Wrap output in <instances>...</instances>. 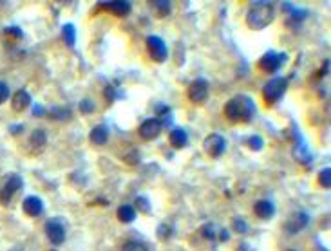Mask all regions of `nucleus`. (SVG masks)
Returning <instances> with one entry per match:
<instances>
[{
	"label": "nucleus",
	"mask_w": 331,
	"mask_h": 251,
	"mask_svg": "<svg viewBox=\"0 0 331 251\" xmlns=\"http://www.w3.org/2000/svg\"><path fill=\"white\" fill-rule=\"evenodd\" d=\"M11 105H13V110H17V112H22V110H26V108L31 105V96H29L28 90H17L13 96V99H11Z\"/></svg>",
	"instance_id": "4468645a"
},
{
	"label": "nucleus",
	"mask_w": 331,
	"mask_h": 251,
	"mask_svg": "<svg viewBox=\"0 0 331 251\" xmlns=\"http://www.w3.org/2000/svg\"><path fill=\"white\" fill-rule=\"evenodd\" d=\"M318 184L322 188H329L331 186V168H324L318 174Z\"/></svg>",
	"instance_id": "a878e982"
},
{
	"label": "nucleus",
	"mask_w": 331,
	"mask_h": 251,
	"mask_svg": "<svg viewBox=\"0 0 331 251\" xmlns=\"http://www.w3.org/2000/svg\"><path fill=\"white\" fill-rule=\"evenodd\" d=\"M101 8H105L107 11H111L116 17H127L131 13L132 4L127 0H122V2H107V4H101Z\"/></svg>",
	"instance_id": "2eb2a0df"
},
{
	"label": "nucleus",
	"mask_w": 331,
	"mask_h": 251,
	"mask_svg": "<svg viewBox=\"0 0 331 251\" xmlns=\"http://www.w3.org/2000/svg\"><path fill=\"white\" fill-rule=\"evenodd\" d=\"M203 147L210 157H221L225 154V150H227V141L219 134H210L208 138L204 139Z\"/></svg>",
	"instance_id": "6e6552de"
},
{
	"label": "nucleus",
	"mask_w": 331,
	"mask_h": 251,
	"mask_svg": "<svg viewBox=\"0 0 331 251\" xmlns=\"http://www.w3.org/2000/svg\"><path fill=\"white\" fill-rule=\"evenodd\" d=\"M168 139H170V145L174 148H185L188 145V134L185 129H174Z\"/></svg>",
	"instance_id": "f3484780"
},
{
	"label": "nucleus",
	"mask_w": 331,
	"mask_h": 251,
	"mask_svg": "<svg viewBox=\"0 0 331 251\" xmlns=\"http://www.w3.org/2000/svg\"><path fill=\"white\" fill-rule=\"evenodd\" d=\"M29 143H31L33 150H37V152H40L42 148L46 147L47 143V136L44 130H35L31 134V138H29Z\"/></svg>",
	"instance_id": "aec40b11"
},
{
	"label": "nucleus",
	"mask_w": 331,
	"mask_h": 251,
	"mask_svg": "<svg viewBox=\"0 0 331 251\" xmlns=\"http://www.w3.org/2000/svg\"><path fill=\"white\" fill-rule=\"evenodd\" d=\"M22 208L29 217H38L44 211V201L37 195H29V197L24 199Z\"/></svg>",
	"instance_id": "ddd939ff"
},
{
	"label": "nucleus",
	"mask_w": 331,
	"mask_h": 251,
	"mask_svg": "<svg viewBox=\"0 0 331 251\" xmlns=\"http://www.w3.org/2000/svg\"><path fill=\"white\" fill-rule=\"evenodd\" d=\"M46 235L51 240V244L60 246L65 240V226L60 220H49V222H46Z\"/></svg>",
	"instance_id": "9d476101"
},
{
	"label": "nucleus",
	"mask_w": 331,
	"mask_h": 251,
	"mask_svg": "<svg viewBox=\"0 0 331 251\" xmlns=\"http://www.w3.org/2000/svg\"><path fill=\"white\" fill-rule=\"evenodd\" d=\"M49 116L53 117V119H58V121H65V119H71V110L65 107H53Z\"/></svg>",
	"instance_id": "5701e85b"
},
{
	"label": "nucleus",
	"mask_w": 331,
	"mask_h": 251,
	"mask_svg": "<svg viewBox=\"0 0 331 251\" xmlns=\"http://www.w3.org/2000/svg\"><path fill=\"white\" fill-rule=\"evenodd\" d=\"M33 116H38V117L46 116V108L42 107L40 103H37L35 107H33Z\"/></svg>",
	"instance_id": "f704fd0d"
},
{
	"label": "nucleus",
	"mask_w": 331,
	"mask_h": 251,
	"mask_svg": "<svg viewBox=\"0 0 331 251\" xmlns=\"http://www.w3.org/2000/svg\"><path fill=\"white\" fill-rule=\"evenodd\" d=\"M145 42H147V51H149L150 58L158 63L167 62L168 49H167V44L163 42V38H159V36H156V35H150V36H147Z\"/></svg>",
	"instance_id": "20e7f679"
},
{
	"label": "nucleus",
	"mask_w": 331,
	"mask_h": 251,
	"mask_svg": "<svg viewBox=\"0 0 331 251\" xmlns=\"http://www.w3.org/2000/svg\"><path fill=\"white\" fill-rule=\"evenodd\" d=\"M62 38L69 47H74V42H76V29H74L73 24H65L62 27Z\"/></svg>",
	"instance_id": "412c9836"
},
{
	"label": "nucleus",
	"mask_w": 331,
	"mask_h": 251,
	"mask_svg": "<svg viewBox=\"0 0 331 251\" xmlns=\"http://www.w3.org/2000/svg\"><path fill=\"white\" fill-rule=\"evenodd\" d=\"M170 235H172V229H170V226H167V224H159L158 226V237L159 238L167 240Z\"/></svg>",
	"instance_id": "c85d7f7f"
},
{
	"label": "nucleus",
	"mask_w": 331,
	"mask_h": 251,
	"mask_svg": "<svg viewBox=\"0 0 331 251\" xmlns=\"http://www.w3.org/2000/svg\"><path fill=\"white\" fill-rule=\"evenodd\" d=\"M116 215H118V220L120 222H123V224H129V222H132V220L136 219V210L131 206V204H122V206L118 208V211H116Z\"/></svg>",
	"instance_id": "a211bd4d"
},
{
	"label": "nucleus",
	"mask_w": 331,
	"mask_h": 251,
	"mask_svg": "<svg viewBox=\"0 0 331 251\" xmlns=\"http://www.w3.org/2000/svg\"><path fill=\"white\" fill-rule=\"evenodd\" d=\"M254 211L259 219L268 220L275 215V204H273L272 201H268V199H259L254 204Z\"/></svg>",
	"instance_id": "f8f14e48"
},
{
	"label": "nucleus",
	"mask_w": 331,
	"mask_h": 251,
	"mask_svg": "<svg viewBox=\"0 0 331 251\" xmlns=\"http://www.w3.org/2000/svg\"><path fill=\"white\" fill-rule=\"evenodd\" d=\"M286 62L284 53H275V51H268L263 58L259 60V69L264 72H275L281 69V65Z\"/></svg>",
	"instance_id": "423d86ee"
},
{
	"label": "nucleus",
	"mask_w": 331,
	"mask_h": 251,
	"mask_svg": "<svg viewBox=\"0 0 331 251\" xmlns=\"http://www.w3.org/2000/svg\"><path fill=\"white\" fill-rule=\"evenodd\" d=\"M203 237L208 238V240H213V238H215V226L213 224H204L203 226Z\"/></svg>",
	"instance_id": "7c9ffc66"
},
{
	"label": "nucleus",
	"mask_w": 331,
	"mask_h": 251,
	"mask_svg": "<svg viewBox=\"0 0 331 251\" xmlns=\"http://www.w3.org/2000/svg\"><path fill=\"white\" fill-rule=\"evenodd\" d=\"M8 98H10V87H8V83L0 81V105L8 101Z\"/></svg>",
	"instance_id": "2f4dec72"
},
{
	"label": "nucleus",
	"mask_w": 331,
	"mask_h": 251,
	"mask_svg": "<svg viewBox=\"0 0 331 251\" xmlns=\"http://www.w3.org/2000/svg\"><path fill=\"white\" fill-rule=\"evenodd\" d=\"M24 130V125H13L11 127V134H19Z\"/></svg>",
	"instance_id": "c9c22d12"
},
{
	"label": "nucleus",
	"mask_w": 331,
	"mask_h": 251,
	"mask_svg": "<svg viewBox=\"0 0 331 251\" xmlns=\"http://www.w3.org/2000/svg\"><path fill=\"white\" fill-rule=\"evenodd\" d=\"M89 138H91V143L101 147V145H105L107 141H109V127H105V125L94 127V129L91 130Z\"/></svg>",
	"instance_id": "dca6fc26"
},
{
	"label": "nucleus",
	"mask_w": 331,
	"mask_h": 251,
	"mask_svg": "<svg viewBox=\"0 0 331 251\" xmlns=\"http://www.w3.org/2000/svg\"><path fill=\"white\" fill-rule=\"evenodd\" d=\"M136 206H138V211H143V213H149V210H150V204L145 197H136Z\"/></svg>",
	"instance_id": "c756f323"
},
{
	"label": "nucleus",
	"mask_w": 331,
	"mask_h": 251,
	"mask_svg": "<svg viewBox=\"0 0 331 251\" xmlns=\"http://www.w3.org/2000/svg\"><path fill=\"white\" fill-rule=\"evenodd\" d=\"M219 237H221V240H228V238H230V235H228V231H225V229H223Z\"/></svg>",
	"instance_id": "e433bc0d"
},
{
	"label": "nucleus",
	"mask_w": 331,
	"mask_h": 251,
	"mask_svg": "<svg viewBox=\"0 0 331 251\" xmlns=\"http://www.w3.org/2000/svg\"><path fill=\"white\" fill-rule=\"evenodd\" d=\"M78 107H80V112H82V114H91V112H94V108H96L94 103H92V101H91L89 98L82 99Z\"/></svg>",
	"instance_id": "cd10ccee"
},
{
	"label": "nucleus",
	"mask_w": 331,
	"mask_h": 251,
	"mask_svg": "<svg viewBox=\"0 0 331 251\" xmlns=\"http://www.w3.org/2000/svg\"><path fill=\"white\" fill-rule=\"evenodd\" d=\"M122 251H149L145 242H140V240H127L123 244Z\"/></svg>",
	"instance_id": "b1692460"
},
{
	"label": "nucleus",
	"mask_w": 331,
	"mask_h": 251,
	"mask_svg": "<svg viewBox=\"0 0 331 251\" xmlns=\"http://www.w3.org/2000/svg\"><path fill=\"white\" fill-rule=\"evenodd\" d=\"M156 112L159 114V116H168L170 114V107H167V105H163V103H159V105H156Z\"/></svg>",
	"instance_id": "72a5a7b5"
},
{
	"label": "nucleus",
	"mask_w": 331,
	"mask_h": 251,
	"mask_svg": "<svg viewBox=\"0 0 331 251\" xmlns=\"http://www.w3.org/2000/svg\"><path fill=\"white\" fill-rule=\"evenodd\" d=\"M161 129H163V123L159 121V119H156V117H149V119H145V121L140 125L138 134H140L141 139L150 141V139H156L161 134Z\"/></svg>",
	"instance_id": "1a4fd4ad"
},
{
	"label": "nucleus",
	"mask_w": 331,
	"mask_h": 251,
	"mask_svg": "<svg viewBox=\"0 0 331 251\" xmlns=\"http://www.w3.org/2000/svg\"><path fill=\"white\" fill-rule=\"evenodd\" d=\"M286 89H288V80L282 76H277V78H272V80L268 81L266 85L263 89V98H264V103L266 105H275L279 99L284 96Z\"/></svg>",
	"instance_id": "7ed1b4c3"
},
{
	"label": "nucleus",
	"mask_w": 331,
	"mask_h": 251,
	"mask_svg": "<svg viewBox=\"0 0 331 251\" xmlns=\"http://www.w3.org/2000/svg\"><path fill=\"white\" fill-rule=\"evenodd\" d=\"M22 186H24V179L19 174L10 175L8 181L4 183V186L0 188V202H2V204H8V202L11 201V197H13L15 193L19 192Z\"/></svg>",
	"instance_id": "0eeeda50"
},
{
	"label": "nucleus",
	"mask_w": 331,
	"mask_h": 251,
	"mask_svg": "<svg viewBox=\"0 0 331 251\" xmlns=\"http://www.w3.org/2000/svg\"><path fill=\"white\" fill-rule=\"evenodd\" d=\"M4 35L6 36H15V38H22V31H20L17 26H11V27H6L4 29Z\"/></svg>",
	"instance_id": "473e14b6"
},
{
	"label": "nucleus",
	"mask_w": 331,
	"mask_h": 251,
	"mask_svg": "<svg viewBox=\"0 0 331 251\" xmlns=\"http://www.w3.org/2000/svg\"><path fill=\"white\" fill-rule=\"evenodd\" d=\"M208 98V81L204 78L194 80L188 87V99L195 105H203Z\"/></svg>",
	"instance_id": "39448f33"
},
{
	"label": "nucleus",
	"mask_w": 331,
	"mask_h": 251,
	"mask_svg": "<svg viewBox=\"0 0 331 251\" xmlns=\"http://www.w3.org/2000/svg\"><path fill=\"white\" fill-rule=\"evenodd\" d=\"M152 8L156 9V15H158V17H167V15H170L172 4L167 2V0H156V2H152Z\"/></svg>",
	"instance_id": "4be33fe9"
},
{
	"label": "nucleus",
	"mask_w": 331,
	"mask_h": 251,
	"mask_svg": "<svg viewBox=\"0 0 331 251\" xmlns=\"http://www.w3.org/2000/svg\"><path fill=\"white\" fill-rule=\"evenodd\" d=\"M309 224V215L306 211H295L291 213L288 222H286V229H288V233H299L300 229H304L306 226Z\"/></svg>",
	"instance_id": "9b49d317"
},
{
	"label": "nucleus",
	"mask_w": 331,
	"mask_h": 251,
	"mask_svg": "<svg viewBox=\"0 0 331 251\" xmlns=\"http://www.w3.org/2000/svg\"><path fill=\"white\" fill-rule=\"evenodd\" d=\"M225 116L232 123H250L255 116L254 99L246 94H237L225 105Z\"/></svg>",
	"instance_id": "f257e3e1"
},
{
	"label": "nucleus",
	"mask_w": 331,
	"mask_h": 251,
	"mask_svg": "<svg viewBox=\"0 0 331 251\" xmlns=\"http://www.w3.org/2000/svg\"><path fill=\"white\" fill-rule=\"evenodd\" d=\"M246 145H248L250 150L259 152V150H263V147H264V139L261 138V136H252V138L246 139Z\"/></svg>",
	"instance_id": "393cba45"
},
{
	"label": "nucleus",
	"mask_w": 331,
	"mask_h": 251,
	"mask_svg": "<svg viewBox=\"0 0 331 251\" xmlns=\"http://www.w3.org/2000/svg\"><path fill=\"white\" fill-rule=\"evenodd\" d=\"M295 159L300 161L302 165H309L313 161V156L308 150V147H306V143H297V147H295Z\"/></svg>",
	"instance_id": "6ab92c4d"
},
{
	"label": "nucleus",
	"mask_w": 331,
	"mask_h": 251,
	"mask_svg": "<svg viewBox=\"0 0 331 251\" xmlns=\"http://www.w3.org/2000/svg\"><path fill=\"white\" fill-rule=\"evenodd\" d=\"M275 20V4L273 2H254L246 13V24L252 29H264Z\"/></svg>",
	"instance_id": "f03ea898"
},
{
	"label": "nucleus",
	"mask_w": 331,
	"mask_h": 251,
	"mask_svg": "<svg viewBox=\"0 0 331 251\" xmlns=\"http://www.w3.org/2000/svg\"><path fill=\"white\" fill-rule=\"evenodd\" d=\"M232 226H234V229H236L237 233H246V229H248L246 220L241 219V217H236V219L232 220Z\"/></svg>",
	"instance_id": "bb28decb"
}]
</instances>
